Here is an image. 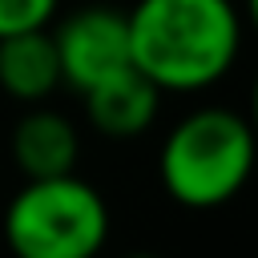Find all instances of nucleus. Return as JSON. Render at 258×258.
Segmentation results:
<instances>
[{
  "label": "nucleus",
  "mask_w": 258,
  "mask_h": 258,
  "mask_svg": "<svg viewBox=\"0 0 258 258\" xmlns=\"http://www.w3.org/2000/svg\"><path fill=\"white\" fill-rule=\"evenodd\" d=\"M125 24L133 69L161 93L218 85L238 64L246 32L234 0H137Z\"/></svg>",
  "instance_id": "nucleus-1"
},
{
  "label": "nucleus",
  "mask_w": 258,
  "mask_h": 258,
  "mask_svg": "<svg viewBox=\"0 0 258 258\" xmlns=\"http://www.w3.org/2000/svg\"><path fill=\"white\" fill-rule=\"evenodd\" d=\"M258 165V133L246 113L206 105L185 113L161 141L157 177L185 210H218L234 202Z\"/></svg>",
  "instance_id": "nucleus-2"
},
{
  "label": "nucleus",
  "mask_w": 258,
  "mask_h": 258,
  "mask_svg": "<svg viewBox=\"0 0 258 258\" xmlns=\"http://www.w3.org/2000/svg\"><path fill=\"white\" fill-rule=\"evenodd\" d=\"M12 258H97L109 242V206L77 173L24 181L4 210Z\"/></svg>",
  "instance_id": "nucleus-3"
},
{
  "label": "nucleus",
  "mask_w": 258,
  "mask_h": 258,
  "mask_svg": "<svg viewBox=\"0 0 258 258\" xmlns=\"http://www.w3.org/2000/svg\"><path fill=\"white\" fill-rule=\"evenodd\" d=\"M52 32L56 60H60V85L89 93L105 85L109 77L133 69L129 60V24L121 8L109 4H85L69 12Z\"/></svg>",
  "instance_id": "nucleus-4"
},
{
  "label": "nucleus",
  "mask_w": 258,
  "mask_h": 258,
  "mask_svg": "<svg viewBox=\"0 0 258 258\" xmlns=\"http://www.w3.org/2000/svg\"><path fill=\"white\" fill-rule=\"evenodd\" d=\"M81 97H85L89 125L105 137H117V141L141 137L157 121V109H161V89L153 81H145L137 69H125Z\"/></svg>",
  "instance_id": "nucleus-5"
},
{
  "label": "nucleus",
  "mask_w": 258,
  "mask_h": 258,
  "mask_svg": "<svg viewBox=\"0 0 258 258\" xmlns=\"http://www.w3.org/2000/svg\"><path fill=\"white\" fill-rule=\"evenodd\" d=\"M77 157H81V133L64 113L32 109V113H24L16 121V129H12V161L24 173V181L77 173Z\"/></svg>",
  "instance_id": "nucleus-6"
},
{
  "label": "nucleus",
  "mask_w": 258,
  "mask_h": 258,
  "mask_svg": "<svg viewBox=\"0 0 258 258\" xmlns=\"http://www.w3.org/2000/svg\"><path fill=\"white\" fill-rule=\"evenodd\" d=\"M0 89L24 105H36L60 89V60L48 28L0 36Z\"/></svg>",
  "instance_id": "nucleus-7"
},
{
  "label": "nucleus",
  "mask_w": 258,
  "mask_h": 258,
  "mask_svg": "<svg viewBox=\"0 0 258 258\" xmlns=\"http://www.w3.org/2000/svg\"><path fill=\"white\" fill-rule=\"evenodd\" d=\"M56 8H60V0H0V36L48 28Z\"/></svg>",
  "instance_id": "nucleus-8"
},
{
  "label": "nucleus",
  "mask_w": 258,
  "mask_h": 258,
  "mask_svg": "<svg viewBox=\"0 0 258 258\" xmlns=\"http://www.w3.org/2000/svg\"><path fill=\"white\" fill-rule=\"evenodd\" d=\"M246 121H250L254 133H258V73H254V85H250V113H246Z\"/></svg>",
  "instance_id": "nucleus-9"
},
{
  "label": "nucleus",
  "mask_w": 258,
  "mask_h": 258,
  "mask_svg": "<svg viewBox=\"0 0 258 258\" xmlns=\"http://www.w3.org/2000/svg\"><path fill=\"white\" fill-rule=\"evenodd\" d=\"M242 20L258 32V0H246V8H242Z\"/></svg>",
  "instance_id": "nucleus-10"
},
{
  "label": "nucleus",
  "mask_w": 258,
  "mask_h": 258,
  "mask_svg": "<svg viewBox=\"0 0 258 258\" xmlns=\"http://www.w3.org/2000/svg\"><path fill=\"white\" fill-rule=\"evenodd\" d=\"M129 258H157V254H129Z\"/></svg>",
  "instance_id": "nucleus-11"
}]
</instances>
